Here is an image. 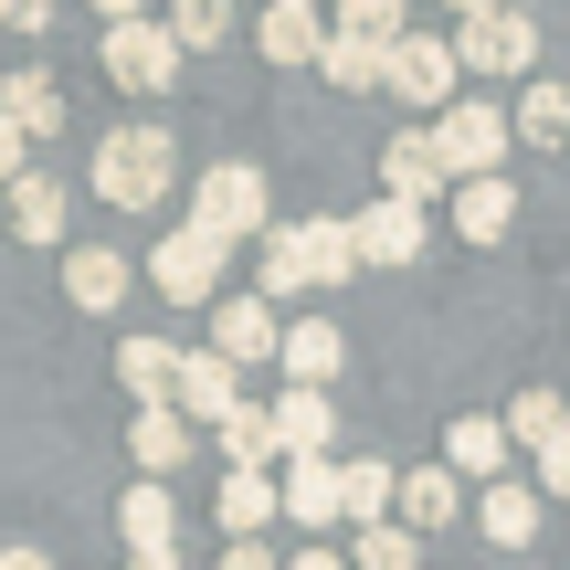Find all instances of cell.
Wrapping results in <instances>:
<instances>
[{"instance_id":"5bb4252c","label":"cell","mask_w":570,"mask_h":570,"mask_svg":"<svg viewBox=\"0 0 570 570\" xmlns=\"http://www.w3.org/2000/svg\"><path fill=\"white\" fill-rule=\"evenodd\" d=\"M0 212H11V233H21L32 254H53V244H63V212H75V190H63L53 169H21V180L0 190Z\"/></svg>"},{"instance_id":"f35d334b","label":"cell","mask_w":570,"mask_h":570,"mask_svg":"<svg viewBox=\"0 0 570 570\" xmlns=\"http://www.w3.org/2000/svg\"><path fill=\"white\" fill-rule=\"evenodd\" d=\"M539 497H570V433H560L550 454H539Z\"/></svg>"},{"instance_id":"e0dca14e","label":"cell","mask_w":570,"mask_h":570,"mask_svg":"<svg viewBox=\"0 0 570 570\" xmlns=\"http://www.w3.org/2000/svg\"><path fill=\"white\" fill-rule=\"evenodd\" d=\"M117 539H127V560H148V550H180V497L138 475V487L117 497Z\"/></svg>"},{"instance_id":"9c48e42d","label":"cell","mask_w":570,"mask_h":570,"mask_svg":"<svg viewBox=\"0 0 570 570\" xmlns=\"http://www.w3.org/2000/svg\"><path fill=\"white\" fill-rule=\"evenodd\" d=\"M454 75H465V63H454L444 32H402V42H391V96H402V106H433V117H444Z\"/></svg>"},{"instance_id":"1f68e13d","label":"cell","mask_w":570,"mask_h":570,"mask_svg":"<svg viewBox=\"0 0 570 570\" xmlns=\"http://www.w3.org/2000/svg\"><path fill=\"white\" fill-rule=\"evenodd\" d=\"M223 465L233 475H275V402H244L223 423Z\"/></svg>"},{"instance_id":"74e56055","label":"cell","mask_w":570,"mask_h":570,"mask_svg":"<svg viewBox=\"0 0 570 570\" xmlns=\"http://www.w3.org/2000/svg\"><path fill=\"white\" fill-rule=\"evenodd\" d=\"M21 169H32V138H21V127H11V117H0V190H11V180H21Z\"/></svg>"},{"instance_id":"60d3db41","label":"cell","mask_w":570,"mask_h":570,"mask_svg":"<svg viewBox=\"0 0 570 570\" xmlns=\"http://www.w3.org/2000/svg\"><path fill=\"white\" fill-rule=\"evenodd\" d=\"M285 570H348V550H327V539H306V550L285 560Z\"/></svg>"},{"instance_id":"ac0fdd59","label":"cell","mask_w":570,"mask_h":570,"mask_svg":"<svg viewBox=\"0 0 570 570\" xmlns=\"http://www.w3.org/2000/svg\"><path fill=\"white\" fill-rule=\"evenodd\" d=\"M127 454H138V475H148V487H169V475L202 454V433H190L180 412H138V423H127Z\"/></svg>"},{"instance_id":"f1b7e54d","label":"cell","mask_w":570,"mask_h":570,"mask_svg":"<svg viewBox=\"0 0 570 570\" xmlns=\"http://www.w3.org/2000/svg\"><path fill=\"white\" fill-rule=\"evenodd\" d=\"M254 275H265V285H254L265 306H285V296H317V285H306V244H296V223H275L265 244H254Z\"/></svg>"},{"instance_id":"44dd1931","label":"cell","mask_w":570,"mask_h":570,"mask_svg":"<svg viewBox=\"0 0 570 570\" xmlns=\"http://www.w3.org/2000/svg\"><path fill=\"white\" fill-rule=\"evenodd\" d=\"M117 381L138 391V412H169L180 402V348L169 338H117Z\"/></svg>"},{"instance_id":"484cf974","label":"cell","mask_w":570,"mask_h":570,"mask_svg":"<svg viewBox=\"0 0 570 570\" xmlns=\"http://www.w3.org/2000/svg\"><path fill=\"white\" fill-rule=\"evenodd\" d=\"M454 233H465V244H508L518 233V190L508 180H454Z\"/></svg>"},{"instance_id":"ffe728a7","label":"cell","mask_w":570,"mask_h":570,"mask_svg":"<svg viewBox=\"0 0 570 570\" xmlns=\"http://www.w3.org/2000/svg\"><path fill=\"white\" fill-rule=\"evenodd\" d=\"M0 117H11L21 138H63V85L42 75V63H11V75H0Z\"/></svg>"},{"instance_id":"b9f144b4","label":"cell","mask_w":570,"mask_h":570,"mask_svg":"<svg viewBox=\"0 0 570 570\" xmlns=\"http://www.w3.org/2000/svg\"><path fill=\"white\" fill-rule=\"evenodd\" d=\"M0 570H53V560H42L32 539H11V550H0Z\"/></svg>"},{"instance_id":"603a6c76","label":"cell","mask_w":570,"mask_h":570,"mask_svg":"<svg viewBox=\"0 0 570 570\" xmlns=\"http://www.w3.org/2000/svg\"><path fill=\"white\" fill-rule=\"evenodd\" d=\"M212 518H223L233 539H265L275 518H285V487H275V475H233V465H223V487H212Z\"/></svg>"},{"instance_id":"d6986e66","label":"cell","mask_w":570,"mask_h":570,"mask_svg":"<svg viewBox=\"0 0 570 570\" xmlns=\"http://www.w3.org/2000/svg\"><path fill=\"white\" fill-rule=\"evenodd\" d=\"M275 487H285V518H296L306 539H327V529L348 518V508H338V454H317V465H285Z\"/></svg>"},{"instance_id":"30bf717a","label":"cell","mask_w":570,"mask_h":570,"mask_svg":"<svg viewBox=\"0 0 570 570\" xmlns=\"http://www.w3.org/2000/svg\"><path fill=\"white\" fill-rule=\"evenodd\" d=\"M444 465H454V487H497V475L518 465V444H508V412H454L444 423Z\"/></svg>"},{"instance_id":"f546056e","label":"cell","mask_w":570,"mask_h":570,"mask_svg":"<svg viewBox=\"0 0 570 570\" xmlns=\"http://www.w3.org/2000/svg\"><path fill=\"white\" fill-rule=\"evenodd\" d=\"M254 42H265V63H317L327 53V11H285L275 0V11L254 21Z\"/></svg>"},{"instance_id":"277c9868","label":"cell","mask_w":570,"mask_h":570,"mask_svg":"<svg viewBox=\"0 0 570 570\" xmlns=\"http://www.w3.org/2000/svg\"><path fill=\"white\" fill-rule=\"evenodd\" d=\"M433 148H444V169H454V180H508L497 159L518 148V117H508L497 96H454L444 117H433Z\"/></svg>"},{"instance_id":"d590c367","label":"cell","mask_w":570,"mask_h":570,"mask_svg":"<svg viewBox=\"0 0 570 570\" xmlns=\"http://www.w3.org/2000/svg\"><path fill=\"white\" fill-rule=\"evenodd\" d=\"M348 570H423V539L391 518V529H360V550H348Z\"/></svg>"},{"instance_id":"5b68a950","label":"cell","mask_w":570,"mask_h":570,"mask_svg":"<svg viewBox=\"0 0 570 570\" xmlns=\"http://www.w3.org/2000/svg\"><path fill=\"white\" fill-rule=\"evenodd\" d=\"M223 265H233V244H212L202 223H169L159 254H148V285L169 306H223Z\"/></svg>"},{"instance_id":"9a60e30c","label":"cell","mask_w":570,"mask_h":570,"mask_svg":"<svg viewBox=\"0 0 570 570\" xmlns=\"http://www.w3.org/2000/svg\"><path fill=\"white\" fill-rule=\"evenodd\" d=\"M212 348H223L233 370H254V360L285 348V317H275L265 296H223V306H212Z\"/></svg>"},{"instance_id":"8992f818","label":"cell","mask_w":570,"mask_h":570,"mask_svg":"<svg viewBox=\"0 0 570 570\" xmlns=\"http://www.w3.org/2000/svg\"><path fill=\"white\" fill-rule=\"evenodd\" d=\"M96 63H106V85H127V96H169V85H180V42H169V21H106Z\"/></svg>"},{"instance_id":"7c38bea8","label":"cell","mask_w":570,"mask_h":570,"mask_svg":"<svg viewBox=\"0 0 570 570\" xmlns=\"http://www.w3.org/2000/svg\"><path fill=\"white\" fill-rule=\"evenodd\" d=\"M275 370H285V391H327L348 370V338H338V317H285V348H275Z\"/></svg>"},{"instance_id":"cb8c5ba5","label":"cell","mask_w":570,"mask_h":570,"mask_svg":"<svg viewBox=\"0 0 570 570\" xmlns=\"http://www.w3.org/2000/svg\"><path fill=\"white\" fill-rule=\"evenodd\" d=\"M338 508L360 518V529H391V508H402V465H381V454H348V465H338Z\"/></svg>"},{"instance_id":"4dcf8cb0","label":"cell","mask_w":570,"mask_h":570,"mask_svg":"<svg viewBox=\"0 0 570 570\" xmlns=\"http://www.w3.org/2000/svg\"><path fill=\"white\" fill-rule=\"evenodd\" d=\"M560 433H570V391H518L508 402V444L518 454H550Z\"/></svg>"},{"instance_id":"6da1fadb","label":"cell","mask_w":570,"mask_h":570,"mask_svg":"<svg viewBox=\"0 0 570 570\" xmlns=\"http://www.w3.org/2000/svg\"><path fill=\"white\" fill-rule=\"evenodd\" d=\"M85 180H96V202H106V212H159V202H169V180H180V138H169L159 117L106 127Z\"/></svg>"},{"instance_id":"d4e9b609","label":"cell","mask_w":570,"mask_h":570,"mask_svg":"<svg viewBox=\"0 0 570 570\" xmlns=\"http://www.w3.org/2000/svg\"><path fill=\"white\" fill-rule=\"evenodd\" d=\"M475 529H487L497 550H529V539H539V487H518V475L475 487Z\"/></svg>"},{"instance_id":"7a4b0ae2","label":"cell","mask_w":570,"mask_h":570,"mask_svg":"<svg viewBox=\"0 0 570 570\" xmlns=\"http://www.w3.org/2000/svg\"><path fill=\"white\" fill-rule=\"evenodd\" d=\"M190 223H202L212 244H265V233H275V190H265V169H254V159H212L202 190H190Z\"/></svg>"},{"instance_id":"83f0119b","label":"cell","mask_w":570,"mask_h":570,"mask_svg":"<svg viewBox=\"0 0 570 570\" xmlns=\"http://www.w3.org/2000/svg\"><path fill=\"white\" fill-rule=\"evenodd\" d=\"M327 32H338V42H370V53H391V42L412 32V0H327Z\"/></svg>"},{"instance_id":"3957f363","label":"cell","mask_w":570,"mask_h":570,"mask_svg":"<svg viewBox=\"0 0 570 570\" xmlns=\"http://www.w3.org/2000/svg\"><path fill=\"white\" fill-rule=\"evenodd\" d=\"M454 63H465V75H487V85H539V21L518 11V0L454 21Z\"/></svg>"},{"instance_id":"d6a6232c","label":"cell","mask_w":570,"mask_h":570,"mask_svg":"<svg viewBox=\"0 0 570 570\" xmlns=\"http://www.w3.org/2000/svg\"><path fill=\"white\" fill-rule=\"evenodd\" d=\"M518 148H570V85L539 75L529 96H518Z\"/></svg>"},{"instance_id":"ab89813d","label":"cell","mask_w":570,"mask_h":570,"mask_svg":"<svg viewBox=\"0 0 570 570\" xmlns=\"http://www.w3.org/2000/svg\"><path fill=\"white\" fill-rule=\"evenodd\" d=\"M223 570H285V560L265 550V539H233V550H223Z\"/></svg>"},{"instance_id":"8d00e7d4","label":"cell","mask_w":570,"mask_h":570,"mask_svg":"<svg viewBox=\"0 0 570 570\" xmlns=\"http://www.w3.org/2000/svg\"><path fill=\"white\" fill-rule=\"evenodd\" d=\"M53 11H63V0H0V32H32L42 42V32H53Z\"/></svg>"},{"instance_id":"52a82bcc","label":"cell","mask_w":570,"mask_h":570,"mask_svg":"<svg viewBox=\"0 0 570 570\" xmlns=\"http://www.w3.org/2000/svg\"><path fill=\"white\" fill-rule=\"evenodd\" d=\"M381 202H412V212L454 202V169H444V148H433V127H402V138L381 148Z\"/></svg>"},{"instance_id":"836d02e7","label":"cell","mask_w":570,"mask_h":570,"mask_svg":"<svg viewBox=\"0 0 570 570\" xmlns=\"http://www.w3.org/2000/svg\"><path fill=\"white\" fill-rule=\"evenodd\" d=\"M317 75L338 85V96H370V85H391V53H370V42H338V32H327Z\"/></svg>"},{"instance_id":"7402d4cb","label":"cell","mask_w":570,"mask_h":570,"mask_svg":"<svg viewBox=\"0 0 570 570\" xmlns=\"http://www.w3.org/2000/svg\"><path fill=\"white\" fill-rule=\"evenodd\" d=\"M391 518H402L412 539L454 529V518H465V487H454V465H412V475H402V508H391Z\"/></svg>"},{"instance_id":"7bdbcfd3","label":"cell","mask_w":570,"mask_h":570,"mask_svg":"<svg viewBox=\"0 0 570 570\" xmlns=\"http://www.w3.org/2000/svg\"><path fill=\"white\" fill-rule=\"evenodd\" d=\"M96 11H106V21H148V0H96Z\"/></svg>"},{"instance_id":"bcb514c9","label":"cell","mask_w":570,"mask_h":570,"mask_svg":"<svg viewBox=\"0 0 570 570\" xmlns=\"http://www.w3.org/2000/svg\"><path fill=\"white\" fill-rule=\"evenodd\" d=\"M285 11H327V0H285Z\"/></svg>"},{"instance_id":"4fadbf2b","label":"cell","mask_w":570,"mask_h":570,"mask_svg":"<svg viewBox=\"0 0 570 570\" xmlns=\"http://www.w3.org/2000/svg\"><path fill=\"white\" fill-rule=\"evenodd\" d=\"M127 285H138V265H127L117 244H75L63 254V306H85V317H117Z\"/></svg>"},{"instance_id":"8fae6325","label":"cell","mask_w":570,"mask_h":570,"mask_svg":"<svg viewBox=\"0 0 570 570\" xmlns=\"http://www.w3.org/2000/svg\"><path fill=\"white\" fill-rule=\"evenodd\" d=\"M348 233H360V265H423L433 212H412V202H370V212H348Z\"/></svg>"},{"instance_id":"ee69618b","label":"cell","mask_w":570,"mask_h":570,"mask_svg":"<svg viewBox=\"0 0 570 570\" xmlns=\"http://www.w3.org/2000/svg\"><path fill=\"white\" fill-rule=\"evenodd\" d=\"M127 570H180V550H148V560H127Z\"/></svg>"},{"instance_id":"f6af8a7d","label":"cell","mask_w":570,"mask_h":570,"mask_svg":"<svg viewBox=\"0 0 570 570\" xmlns=\"http://www.w3.org/2000/svg\"><path fill=\"white\" fill-rule=\"evenodd\" d=\"M475 11H497V0H454V21H475Z\"/></svg>"},{"instance_id":"4316f807","label":"cell","mask_w":570,"mask_h":570,"mask_svg":"<svg viewBox=\"0 0 570 570\" xmlns=\"http://www.w3.org/2000/svg\"><path fill=\"white\" fill-rule=\"evenodd\" d=\"M296 244H306V285H348V275H360V233H348V212L296 223Z\"/></svg>"},{"instance_id":"e575fe53","label":"cell","mask_w":570,"mask_h":570,"mask_svg":"<svg viewBox=\"0 0 570 570\" xmlns=\"http://www.w3.org/2000/svg\"><path fill=\"white\" fill-rule=\"evenodd\" d=\"M169 42H180V53H212V42H223L233 32V0H169Z\"/></svg>"},{"instance_id":"2e32d148","label":"cell","mask_w":570,"mask_h":570,"mask_svg":"<svg viewBox=\"0 0 570 570\" xmlns=\"http://www.w3.org/2000/svg\"><path fill=\"white\" fill-rule=\"evenodd\" d=\"M327 444H338V402L327 391H275V454L285 465H317Z\"/></svg>"},{"instance_id":"ba28073f","label":"cell","mask_w":570,"mask_h":570,"mask_svg":"<svg viewBox=\"0 0 570 570\" xmlns=\"http://www.w3.org/2000/svg\"><path fill=\"white\" fill-rule=\"evenodd\" d=\"M169 412H180L190 433H202V423L223 433L233 412H244V370H233L223 348H180V402H169Z\"/></svg>"}]
</instances>
